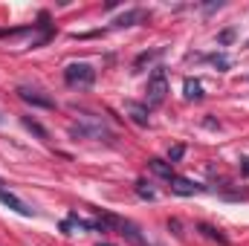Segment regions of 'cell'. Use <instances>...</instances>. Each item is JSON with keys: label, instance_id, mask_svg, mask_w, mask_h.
I'll list each match as a JSON object with an SVG mask.
<instances>
[{"label": "cell", "instance_id": "cell-1", "mask_svg": "<svg viewBox=\"0 0 249 246\" xmlns=\"http://www.w3.org/2000/svg\"><path fill=\"white\" fill-rule=\"evenodd\" d=\"M145 93H148V107H160V105L165 102V96H168V75H165V67H154Z\"/></svg>", "mask_w": 249, "mask_h": 246}, {"label": "cell", "instance_id": "cell-14", "mask_svg": "<svg viewBox=\"0 0 249 246\" xmlns=\"http://www.w3.org/2000/svg\"><path fill=\"white\" fill-rule=\"evenodd\" d=\"M235 35H238V32H235V29L229 26V29H223V32H217V44H220V47H229V44L235 41Z\"/></svg>", "mask_w": 249, "mask_h": 246}, {"label": "cell", "instance_id": "cell-6", "mask_svg": "<svg viewBox=\"0 0 249 246\" xmlns=\"http://www.w3.org/2000/svg\"><path fill=\"white\" fill-rule=\"evenodd\" d=\"M171 191H174V194H180V197H191V194L206 191V185L194 183V180H188V177H174V180H171Z\"/></svg>", "mask_w": 249, "mask_h": 246}, {"label": "cell", "instance_id": "cell-15", "mask_svg": "<svg viewBox=\"0 0 249 246\" xmlns=\"http://www.w3.org/2000/svg\"><path fill=\"white\" fill-rule=\"evenodd\" d=\"M136 194H139L142 200H154V197H157V194H154V188H148L145 180H139V183H136Z\"/></svg>", "mask_w": 249, "mask_h": 246}, {"label": "cell", "instance_id": "cell-18", "mask_svg": "<svg viewBox=\"0 0 249 246\" xmlns=\"http://www.w3.org/2000/svg\"><path fill=\"white\" fill-rule=\"evenodd\" d=\"M241 174L249 177V159H241Z\"/></svg>", "mask_w": 249, "mask_h": 246}, {"label": "cell", "instance_id": "cell-16", "mask_svg": "<svg viewBox=\"0 0 249 246\" xmlns=\"http://www.w3.org/2000/svg\"><path fill=\"white\" fill-rule=\"evenodd\" d=\"M209 61L214 64V67H217V70H229V58H226V55H223V53H214V55H209Z\"/></svg>", "mask_w": 249, "mask_h": 246}, {"label": "cell", "instance_id": "cell-17", "mask_svg": "<svg viewBox=\"0 0 249 246\" xmlns=\"http://www.w3.org/2000/svg\"><path fill=\"white\" fill-rule=\"evenodd\" d=\"M183 154H186V145H174L171 151H168V162L174 165V162H180L183 159Z\"/></svg>", "mask_w": 249, "mask_h": 246}, {"label": "cell", "instance_id": "cell-20", "mask_svg": "<svg viewBox=\"0 0 249 246\" xmlns=\"http://www.w3.org/2000/svg\"><path fill=\"white\" fill-rule=\"evenodd\" d=\"M0 124H3V113H0Z\"/></svg>", "mask_w": 249, "mask_h": 246}, {"label": "cell", "instance_id": "cell-13", "mask_svg": "<svg viewBox=\"0 0 249 246\" xmlns=\"http://www.w3.org/2000/svg\"><path fill=\"white\" fill-rule=\"evenodd\" d=\"M200 232H203V235H206L209 241H217V244H226V235H220V232H217L214 226H206V223H203V226H200Z\"/></svg>", "mask_w": 249, "mask_h": 246}, {"label": "cell", "instance_id": "cell-19", "mask_svg": "<svg viewBox=\"0 0 249 246\" xmlns=\"http://www.w3.org/2000/svg\"><path fill=\"white\" fill-rule=\"evenodd\" d=\"M99 246H113V244H99Z\"/></svg>", "mask_w": 249, "mask_h": 246}, {"label": "cell", "instance_id": "cell-2", "mask_svg": "<svg viewBox=\"0 0 249 246\" xmlns=\"http://www.w3.org/2000/svg\"><path fill=\"white\" fill-rule=\"evenodd\" d=\"M70 133L72 136H81V139H110V130L105 127L102 119H96V116H84L78 124H70Z\"/></svg>", "mask_w": 249, "mask_h": 246}, {"label": "cell", "instance_id": "cell-11", "mask_svg": "<svg viewBox=\"0 0 249 246\" xmlns=\"http://www.w3.org/2000/svg\"><path fill=\"white\" fill-rule=\"evenodd\" d=\"M157 55H162V50H148V53H139V55L133 58V72H139L145 64H151Z\"/></svg>", "mask_w": 249, "mask_h": 246}, {"label": "cell", "instance_id": "cell-10", "mask_svg": "<svg viewBox=\"0 0 249 246\" xmlns=\"http://www.w3.org/2000/svg\"><path fill=\"white\" fill-rule=\"evenodd\" d=\"M23 127L29 130V133H35L41 142H50V130L44 127L41 122H35V119H29V116H23Z\"/></svg>", "mask_w": 249, "mask_h": 246}, {"label": "cell", "instance_id": "cell-9", "mask_svg": "<svg viewBox=\"0 0 249 246\" xmlns=\"http://www.w3.org/2000/svg\"><path fill=\"white\" fill-rule=\"evenodd\" d=\"M183 90H186L188 102H200V99H203V84H200L197 78H186V81H183Z\"/></svg>", "mask_w": 249, "mask_h": 246}, {"label": "cell", "instance_id": "cell-3", "mask_svg": "<svg viewBox=\"0 0 249 246\" xmlns=\"http://www.w3.org/2000/svg\"><path fill=\"white\" fill-rule=\"evenodd\" d=\"M64 81L70 84V87H93V81H96V70L90 67V64H70L67 70H64Z\"/></svg>", "mask_w": 249, "mask_h": 246}, {"label": "cell", "instance_id": "cell-4", "mask_svg": "<svg viewBox=\"0 0 249 246\" xmlns=\"http://www.w3.org/2000/svg\"><path fill=\"white\" fill-rule=\"evenodd\" d=\"M15 93H18V99H20V102H26V105H32V107H44V110H53V107H55V102H53L47 93L35 90V87H26V84H20Z\"/></svg>", "mask_w": 249, "mask_h": 246}, {"label": "cell", "instance_id": "cell-5", "mask_svg": "<svg viewBox=\"0 0 249 246\" xmlns=\"http://www.w3.org/2000/svg\"><path fill=\"white\" fill-rule=\"evenodd\" d=\"M0 203L6 206V209H12V211H18L20 217H32V209L15 194V191H9V188H3V183H0Z\"/></svg>", "mask_w": 249, "mask_h": 246}, {"label": "cell", "instance_id": "cell-8", "mask_svg": "<svg viewBox=\"0 0 249 246\" xmlns=\"http://www.w3.org/2000/svg\"><path fill=\"white\" fill-rule=\"evenodd\" d=\"M148 165H151V171H154L157 177H162V180H168V183L174 180V168H171V162H165V159H151Z\"/></svg>", "mask_w": 249, "mask_h": 246}, {"label": "cell", "instance_id": "cell-7", "mask_svg": "<svg viewBox=\"0 0 249 246\" xmlns=\"http://www.w3.org/2000/svg\"><path fill=\"white\" fill-rule=\"evenodd\" d=\"M124 110H127V116H130L133 124H139V127L148 124V105H139V102L127 99V102H124Z\"/></svg>", "mask_w": 249, "mask_h": 246}, {"label": "cell", "instance_id": "cell-12", "mask_svg": "<svg viewBox=\"0 0 249 246\" xmlns=\"http://www.w3.org/2000/svg\"><path fill=\"white\" fill-rule=\"evenodd\" d=\"M142 18H145L142 9H130V12H124L122 18H116V26H133V23L142 20Z\"/></svg>", "mask_w": 249, "mask_h": 246}]
</instances>
